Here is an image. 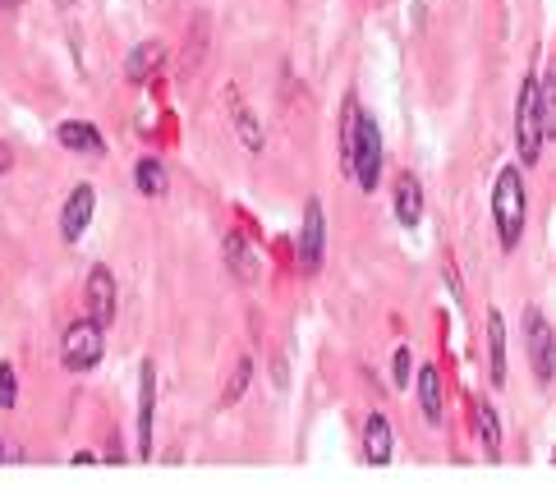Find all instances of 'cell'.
I'll return each instance as SVG.
<instances>
[{
    "instance_id": "cell-1",
    "label": "cell",
    "mask_w": 556,
    "mask_h": 496,
    "mask_svg": "<svg viewBox=\"0 0 556 496\" xmlns=\"http://www.w3.org/2000/svg\"><path fill=\"white\" fill-rule=\"evenodd\" d=\"M492 221H496V240H502L506 253L520 249L525 240V221H529V189L520 166H502L492 185Z\"/></svg>"
},
{
    "instance_id": "cell-2",
    "label": "cell",
    "mask_w": 556,
    "mask_h": 496,
    "mask_svg": "<svg viewBox=\"0 0 556 496\" xmlns=\"http://www.w3.org/2000/svg\"><path fill=\"white\" fill-rule=\"evenodd\" d=\"M543 102H539V74L525 78L520 102H515V148H520V166H539L543 156Z\"/></svg>"
},
{
    "instance_id": "cell-3",
    "label": "cell",
    "mask_w": 556,
    "mask_h": 496,
    "mask_svg": "<svg viewBox=\"0 0 556 496\" xmlns=\"http://www.w3.org/2000/svg\"><path fill=\"white\" fill-rule=\"evenodd\" d=\"M354 185H359L364 193H372L377 185H382V129H377L372 115L359 111V120H354V148H350V166Z\"/></svg>"
},
{
    "instance_id": "cell-4",
    "label": "cell",
    "mask_w": 556,
    "mask_h": 496,
    "mask_svg": "<svg viewBox=\"0 0 556 496\" xmlns=\"http://www.w3.org/2000/svg\"><path fill=\"white\" fill-rule=\"evenodd\" d=\"M106 354V327L92 322V317H78V322H70V331L61 335V364L70 372H88L102 364Z\"/></svg>"
},
{
    "instance_id": "cell-5",
    "label": "cell",
    "mask_w": 556,
    "mask_h": 496,
    "mask_svg": "<svg viewBox=\"0 0 556 496\" xmlns=\"http://www.w3.org/2000/svg\"><path fill=\"white\" fill-rule=\"evenodd\" d=\"M525 349H529L533 382L547 391L552 377H556V331H552V322L543 317V308H525Z\"/></svg>"
},
{
    "instance_id": "cell-6",
    "label": "cell",
    "mask_w": 556,
    "mask_h": 496,
    "mask_svg": "<svg viewBox=\"0 0 556 496\" xmlns=\"http://www.w3.org/2000/svg\"><path fill=\"white\" fill-rule=\"evenodd\" d=\"M323 253H327V216H323V203L308 198L304 203V230H300V267L313 276L323 267Z\"/></svg>"
},
{
    "instance_id": "cell-7",
    "label": "cell",
    "mask_w": 556,
    "mask_h": 496,
    "mask_svg": "<svg viewBox=\"0 0 556 496\" xmlns=\"http://www.w3.org/2000/svg\"><path fill=\"white\" fill-rule=\"evenodd\" d=\"M92 212H97V189L92 185H74V193L65 198L61 207V240L65 244H78L92 226Z\"/></svg>"
},
{
    "instance_id": "cell-8",
    "label": "cell",
    "mask_w": 556,
    "mask_h": 496,
    "mask_svg": "<svg viewBox=\"0 0 556 496\" xmlns=\"http://www.w3.org/2000/svg\"><path fill=\"white\" fill-rule=\"evenodd\" d=\"M152 419H156V364L143 359L138 368V455H152Z\"/></svg>"
},
{
    "instance_id": "cell-9",
    "label": "cell",
    "mask_w": 556,
    "mask_h": 496,
    "mask_svg": "<svg viewBox=\"0 0 556 496\" xmlns=\"http://www.w3.org/2000/svg\"><path fill=\"white\" fill-rule=\"evenodd\" d=\"M88 317L92 322H102V327H111L115 322V300H121V294H115V276H111V267H102L97 263L92 271H88Z\"/></svg>"
},
{
    "instance_id": "cell-10",
    "label": "cell",
    "mask_w": 556,
    "mask_h": 496,
    "mask_svg": "<svg viewBox=\"0 0 556 496\" xmlns=\"http://www.w3.org/2000/svg\"><path fill=\"white\" fill-rule=\"evenodd\" d=\"M391 207H395V221L409 226V230L424 221V185H419V175H414V170H401V175H395Z\"/></svg>"
},
{
    "instance_id": "cell-11",
    "label": "cell",
    "mask_w": 556,
    "mask_h": 496,
    "mask_svg": "<svg viewBox=\"0 0 556 496\" xmlns=\"http://www.w3.org/2000/svg\"><path fill=\"white\" fill-rule=\"evenodd\" d=\"M414 386H419L424 419L432 428H442V419H446V382H442V372H437V364H424L419 372H414Z\"/></svg>"
},
{
    "instance_id": "cell-12",
    "label": "cell",
    "mask_w": 556,
    "mask_h": 496,
    "mask_svg": "<svg viewBox=\"0 0 556 496\" xmlns=\"http://www.w3.org/2000/svg\"><path fill=\"white\" fill-rule=\"evenodd\" d=\"M391 450H395L391 419H387V414H368V419H364V460L382 469V465H391Z\"/></svg>"
},
{
    "instance_id": "cell-13",
    "label": "cell",
    "mask_w": 556,
    "mask_h": 496,
    "mask_svg": "<svg viewBox=\"0 0 556 496\" xmlns=\"http://www.w3.org/2000/svg\"><path fill=\"white\" fill-rule=\"evenodd\" d=\"M55 138H61V148L84 152V156H102L106 152V138L97 133L92 120H61L55 125Z\"/></svg>"
},
{
    "instance_id": "cell-14",
    "label": "cell",
    "mask_w": 556,
    "mask_h": 496,
    "mask_svg": "<svg viewBox=\"0 0 556 496\" xmlns=\"http://www.w3.org/2000/svg\"><path fill=\"white\" fill-rule=\"evenodd\" d=\"M222 257H226V267H230V276H235L240 285H253L257 271H263L257 253L244 244V234H226V240H222Z\"/></svg>"
},
{
    "instance_id": "cell-15",
    "label": "cell",
    "mask_w": 556,
    "mask_h": 496,
    "mask_svg": "<svg viewBox=\"0 0 556 496\" xmlns=\"http://www.w3.org/2000/svg\"><path fill=\"white\" fill-rule=\"evenodd\" d=\"M488 377L492 386H506V322L496 308H488Z\"/></svg>"
},
{
    "instance_id": "cell-16",
    "label": "cell",
    "mask_w": 556,
    "mask_h": 496,
    "mask_svg": "<svg viewBox=\"0 0 556 496\" xmlns=\"http://www.w3.org/2000/svg\"><path fill=\"white\" fill-rule=\"evenodd\" d=\"M166 65V47L162 42H138L129 51V61H125V78L129 84H148V78Z\"/></svg>"
},
{
    "instance_id": "cell-17",
    "label": "cell",
    "mask_w": 556,
    "mask_h": 496,
    "mask_svg": "<svg viewBox=\"0 0 556 496\" xmlns=\"http://www.w3.org/2000/svg\"><path fill=\"white\" fill-rule=\"evenodd\" d=\"M473 432H479L488 460H502V419H496L488 400H473Z\"/></svg>"
},
{
    "instance_id": "cell-18",
    "label": "cell",
    "mask_w": 556,
    "mask_h": 496,
    "mask_svg": "<svg viewBox=\"0 0 556 496\" xmlns=\"http://www.w3.org/2000/svg\"><path fill=\"white\" fill-rule=\"evenodd\" d=\"M134 185L143 198H166L170 180H166V166L156 162V156H138V166H134Z\"/></svg>"
},
{
    "instance_id": "cell-19",
    "label": "cell",
    "mask_w": 556,
    "mask_h": 496,
    "mask_svg": "<svg viewBox=\"0 0 556 496\" xmlns=\"http://www.w3.org/2000/svg\"><path fill=\"white\" fill-rule=\"evenodd\" d=\"M230 111H235V129H240V143L249 148V152H263V125H257V115L240 102V92H230Z\"/></svg>"
},
{
    "instance_id": "cell-20",
    "label": "cell",
    "mask_w": 556,
    "mask_h": 496,
    "mask_svg": "<svg viewBox=\"0 0 556 496\" xmlns=\"http://www.w3.org/2000/svg\"><path fill=\"white\" fill-rule=\"evenodd\" d=\"M249 382H253V359H240V364H235V372H230V386L222 391V409H230L235 400H240V395L249 391Z\"/></svg>"
},
{
    "instance_id": "cell-21",
    "label": "cell",
    "mask_w": 556,
    "mask_h": 496,
    "mask_svg": "<svg viewBox=\"0 0 556 496\" xmlns=\"http://www.w3.org/2000/svg\"><path fill=\"white\" fill-rule=\"evenodd\" d=\"M409 377H414V354H409V345H401V349H395V359H391V382L405 391Z\"/></svg>"
},
{
    "instance_id": "cell-22",
    "label": "cell",
    "mask_w": 556,
    "mask_h": 496,
    "mask_svg": "<svg viewBox=\"0 0 556 496\" xmlns=\"http://www.w3.org/2000/svg\"><path fill=\"white\" fill-rule=\"evenodd\" d=\"M18 405V377L10 364H0V409H14Z\"/></svg>"
},
{
    "instance_id": "cell-23",
    "label": "cell",
    "mask_w": 556,
    "mask_h": 496,
    "mask_svg": "<svg viewBox=\"0 0 556 496\" xmlns=\"http://www.w3.org/2000/svg\"><path fill=\"white\" fill-rule=\"evenodd\" d=\"M10 166H14V152L10 143H0V175H10Z\"/></svg>"
},
{
    "instance_id": "cell-24",
    "label": "cell",
    "mask_w": 556,
    "mask_h": 496,
    "mask_svg": "<svg viewBox=\"0 0 556 496\" xmlns=\"http://www.w3.org/2000/svg\"><path fill=\"white\" fill-rule=\"evenodd\" d=\"M0 10H18V0H0Z\"/></svg>"
},
{
    "instance_id": "cell-25",
    "label": "cell",
    "mask_w": 556,
    "mask_h": 496,
    "mask_svg": "<svg viewBox=\"0 0 556 496\" xmlns=\"http://www.w3.org/2000/svg\"><path fill=\"white\" fill-rule=\"evenodd\" d=\"M0 460H5V442H0Z\"/></svg>"
}]
</instances>
